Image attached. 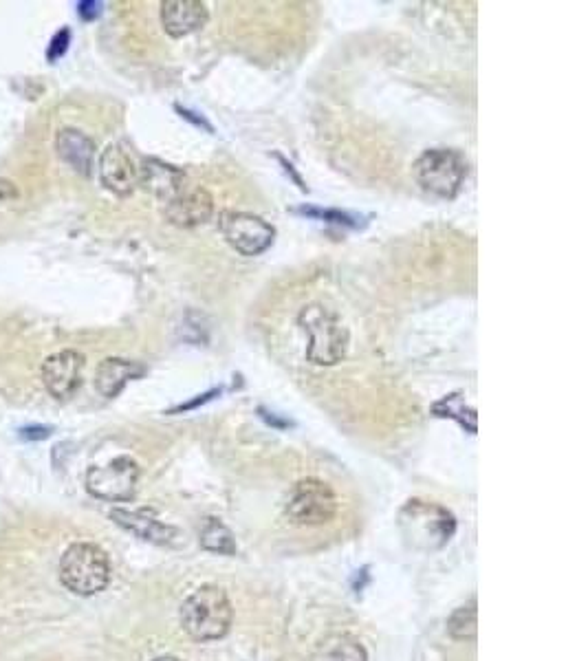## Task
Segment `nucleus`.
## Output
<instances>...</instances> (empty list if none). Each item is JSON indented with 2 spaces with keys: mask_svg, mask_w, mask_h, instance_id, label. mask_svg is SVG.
<instances>
[{
  "mask_svg": "<svg viewBox=\"0 0 588 661\" xmlns=\"http://www.w3.org/2000/svg\"><path fill=\"white\" fill-rule=\"evenodd\" d=\"M152 661H181L177 657H157V659H152Z\"/></svg>",
  "mask_w": 588,
  "mask_h": 661,
  "instance_id": "a878e982",
  "label": "nucleus"
},
{
  "mask_svg": "<svg viewBox=\"0 0 588 661\" xmlns=\"http://www.w3.org/2000/svg\"><path fill=\"white\" fill-rule=\"evenodd\" d=\"M331 661H368V655L355 637H342L331 650Z\"/></svg>",
  "mask_w": 588,
  "mask_h": 661,
  "instance_id": "aec40b11",
  "label": "nucleus"
},
{
  "mask_svg": "<svg viewBox=\"0 0 588 661\" xmlns=\"http://www.w3.org/2000/svg\"><path fill=\"white\" fill-rule=\"evenodd\" d=\"M56 153L71 170L82 177H91L93 159H95V142L84 135L78 128H62L56 135Z\"/></svg>",
  "mask_w": 588,
  "mask_h": 661,
  "instance_id": "2eb2a0df",
  "label": "nucleus"
},
{
  "mask_svg": "<svg viewBox=\"0 0 588 661\" xmlns=\"http://www.w3.org/2000/svg\"><path fill=\"white\" fill-rule=\"evenodd\" d=\"M100 179L106 190L128 197L139 186V166L122 144H111L100 157Z\"/></svg>",
  "mask_w": 588,
  "mask_h": 661,
  "instance_id": "9d476101",
  "label": "nucleus"
},
{
  "mask_svg": "<svg viewBox=\"0 0 588 661\" xmlns=\"http://www.w3.org/2000/svg\"><path fill=\"white\" fill-rule=\"evenodd\" d=\"M139 465L130 457H117L86 472V490L102 501L122 503L137 494Z\"/></svg>",
  "mask_w": 588,
  "mask_h": 661,
  "instance_id": "0eeeda50",
  "label": "nucleus"
},
{
  "mask_svg": "<svg viewBox=\"0 0 588 661\" xmlns=\"http://www.w3.org/2000/svg\"><path fill=\"white\" fill-rule=\"evenodd\" d=\"M18 194L20 192H18L14 181L0 177V208H3V205H7V203H12L14 199H18Z\"/></svg>",
  "mask_w": 588,
  "mask_h": 661,
  "instance_id": "b1692460",
  "label": "nucleus"
},
{
  "mask_svg": "<svg viewBox=\"0 0 588 661\" xmlns=\"http://www.w3.org/2000/svg\"><path fill=\"white\" fill-rule=\"evenodd\" d=\"M111 518L115 525L152 545H172L179 536L177 529L168 523H161L148 509H137V512L135 509H113Z\"/></svg>",
  "mask_w": 588,
  "mask_h": 661,
  "instance_id": "ddd939ff",
  "label": "nucleus"
},
{
  "mask_svg": "<svg viewBox=\"0 0 588 661\" xmlns=\"http://www.w3.org/2000/svg\"><path fill=\"white\" fill-rule=\"evenodd\" d=\"M201 547L219 556H234L236 540L221 518H208L201 529Z\"/></svg>",
  "mask_w": 588,
  "mask_h": 661,
  "instance_id": "a211bd4d",
  "label": "nucleus"
},
{
  "mask_svg": "<svg viewBox=\"0 0 588 661\" xmlns=\"http://www.w3.org/2000/svg\"><path fill=\"white\" fill-rule=\"evenodd\" d=\"M84 355L78 351H60L49 355L42 364V384L51 397L67 402L82 386L84 375Z\"/></svg>",
  "mask_w": 588,
  "mask_h": 661,
  "instance_id": "1a4fd4ad",
  "label": "nucleus"
},
{
  "mask_svg": "<svg viewBox=\"0 0 588 661\" xmlns=\"http://www.w3.org/2000/svg\"><path fill=\"white\" fill-rule=\"evenodd\" d=\"M166 219L177 227L205 225L214 214V199L203 186H185L177 197L163 205Z\"/></svg>",
  "mask_w": 588,
  "mask_h": 661,
  "instance_id": "9b49d317",
  "label": "nucleus"
},
{
  "mask_svg": "<svg viewBox=\"0 0 588 661\" xmlns=\"http://www.w3.org/2000/svg\"><path fill=\"white\" fill-rule=\"evenodd\" d=\"M476 602L472 600L467 606H461V609H456L450 620H448V633L454 639H474L476 631H478V622H476Z\"/></svg>",
  "mask_w": 588,
  "mask_h": 661,
  "instance_id": "6ab92c4d",
  "label": "nucleus"
},
{
  "mask_svg": "<svg viewBox=\"0 0 588 661\" xmlns=\"http://www.w3.org/2000/svg\"><path fill=\"white\" fill-rule=\"evenodd\" d=\"M232 602L216 584H203L181 604V628L196 642H214L232 626Z\"/></svg>",
  "mask_w": 588,
  "mask_h": 661,
  "instance_id": "f03ea898",
  "label": "nucleus"
},
{
  "mask_svg": "<svg viewBox=\"0 0 588 661\" xmlns=\"http://www.w3.org/2000/svg\"><path fill=\"white\" fill-rule=\"evenodd\" d=\"M60 580L71 593L91 598L111 582V562L97 545L75 543L60 560Z\"/></svg>",
  "mask_w": 588,
  "mask_h": 661,
  "instance_id": "20e7f679",
  "label": "nucleus"
},
{
  "mask_svg": "<svg viewBox=\"0 0 588 661\" xmlns=\"http://www.w3.org/2000/svg\"><path fill=\"white\" fill-rule=\"evenodd\" d=\"M102 9H104V3H100V0H82V3H78L80 18L89 20V23L102 16Z\"/></svg>",
  "mask_w": 588,
  "mask_h": 661,
  "instance_id": "4be33fe9",
  "label": "nucleus"
},
{
  "mask_svg": "<svg viewBox=\"0 0 588 661\" xmlns=\"http://www.w3.org/2000/svg\"><path fill=\"white\" fill-rule=\"evenodd\" d=\"M419 186L432 197L454 199L467 177V159L452 148H432L421 153L412 166Z\"/></svg>",
  "mask_w": 588,
  "mask_h": 661,
  "instance_id": "39448f33",
  "label": "nucleus"
},
{
  "mask_svg": "<svg viewBox=\"0 0 588 661\" xmlns=\"http://www.w3.org/2000/svg\"><path fill=\"white\" fill-rule=\"evenodd\" d=\"M337 514V496L320 479H302L289 496L287 518L293 525L318 527L326 525Z\"/></svg>",
  "mask_w": 588,
  "mask_h": 661,
  "instance_id": "423d86ee",
  "label": "nucleus"
},
{
  "mask_svg": "<svg viewBox=\"0 0 588 661\" xmlns=\"http://www.w3.org/2000/svg\"><path fill=\"white\" fill-rule=\"evenodd\" d=\"M298 324L309 335L307 360L311 364L335 366L344 360L348 344H351V333L333 309L311 302L298 313Z\"/></svg>",
  "mask_w": 588,
  "mask_h": 661,
  "instance_id": "f257e3e1",
  "label": "nucleus"
},
{
  "mask_svg": "<svg viewBox=\"0 0 588 661\" xmlns=\"http://www.w3.org/2000/svg\"><path fill=\"white\" fill-rule=\"evenodd\" d=\"M430 413L439 419H452L465 428L470 435H476L478 430V417H476V408L467 404V399L463 393H450L441 397L439 402H434Z\"/></svg>",
  "mask_w": 588,
  "mask_h": 661,
  "instance_id": "f3484780",
  "label": "nucleus"
},
{
  "mask_svg": "<svg viewBox=\"0 0 588 661\" xmlns=\"http://www.w3.org/2000/svg\"><path fill=\"white\" fill-rule=\"evenodd\" d=\"M397 525L406 543L421 551L445 547L456 532V518L450 509L421 498H412L399 509Z\"/></svg>",
  "mask_w": 588,
  "mask_h": 661,
  "instance_id": "7ed1b4c3",
  "label": "nucleus"
},
{
  "mask_svg": "<svg viewBox=\"0 0 588 661\" xmlns=\"http://www.w3.org/2000/svg\"><path fill=\"white\" fill-rule=\"evenodd\" d=\"M53 428L51 426H25L23 430L18 432L20 439L23 441H42V439H49L51 437Z\"/></svg>",
  "mask_w": 588,
  "mask_h": 661,
  "instance_id": "5701e85b",
  "label": "nucleus"
},
{
  "mask_svg": "<svg viewBox=\"0 0 588 661\" xmlns=\"http://www.w3.org/2000/svg\"><path fill=\"white\" fill-rule=\"evenodd\" d=\"M69 45H71V29H60L56 36L51 38L49 42V49H47V60L49 62H58L64 53L69 51Z\"/></svg>",
  "mask_w": 588,
  "mask_h": 661,
  "instance_id": "412c9836",
  "label": "nucleus"
},
{
  "mask_svg": "<svg viewBox=\"0 0 588 661\" xmlns=\"http://www.w3.org/2000/svg\"><path fill=\"white\" fill-rule=\"evenodd\" d=\"M210 12L201 0H166L161 3V25L170 38H185L208 25Z\"/></svg>",
  "mask_w": 588,
  "mask_h": 661,
  "instance_id": "f8f14e48",
  "label": "nucleus"
},
{
  "mask_svg": "<svg viewBox=\"0 0 588 661\" xmlns=\"http://www.w3.org/2000/svg\"><path fill=\"white\" fill-rule=\"evenodd\" d=\"M219 227L225 243L243 256L265 254L276 238L274 225L249 212H223Z\"/></svg>",
  "mask_w": 588,
  "mask_h": 661,
  "instance_id": "6e6552de",
  "label": "nucleus"
},
{
  "mask_svg": "<svg viewBox=\"0 0 588 661\" xmlns=\"http://www.w3.org/2000/svg\"><path fill=\"white\" fill-rule=\"evenodd\" d=\"M146 373L139 362L124 360V357H106L95 371V388L106 399H115L122 390Z\"/></svg>",
  "mask_w": 588,
  "mask_h": 661,
  "instance_id": "dca6fc26",
  "label": "nucleus"
},
{
  "mask_svg": "<svg viewBox=\"0 0 588 661\" xmlns=\"http://www.w3.org/2000/svg\"><path fill=\"white\" fill-rule=\"evenodd\" d=\"M179 113H181L183 117H188V119H192V113H188V111H183V108H179ZM194 122H196V124H199V126H205V128H208V130H212V128H210L208 124H205V122H203V119H194Z\"/></svg>",
  "mask_w": 588,
  "mask_h": 661,
  "instance_id": "393cba45",
  "label": "nucleus"
},
{
  "mask_svg": "<svg viewBox=\"0 0 588 661\" xmlns=\"http://www.w3.org/2000/svg\"><path fill=\"white\" fill-rule=\"evenodd\" d=\"M139 186L166 205L185 188V172L159 159H144V164L139 166Z\"/></svg>",
  "mask_w": 588,
  "mask_h": 661,
  "instance_id": "4468645a",
  "label": "nucleus"
}]
</instances>
